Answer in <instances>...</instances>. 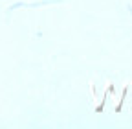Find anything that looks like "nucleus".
Listing matches in <instances>:
<instances>
[]
</instances>
